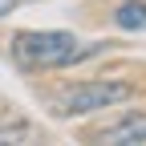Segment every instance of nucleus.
<instances>
[{"instance_id": "obj_7", "label": "nucleus", "mask_w": 146, "mask_h": 146, "mask_svg": "<svg viewBox=\"0 0 146 146\" xmlns=\"http://www.w3.org/2000/svg\"><path fill=\"white\" fill-rule=\"evenodd\" d=\"M0 122H4V110H0Z\"/></svg>"}, {"instance_id": "obj_4", "label": "nucleus", "mask_w": 146, "mask_h": 146, "mask_svg": "<svg viewBox=\"0 0 146 146\" xmlns=\"http://www.w3.org/2000/svg\"><path fill=\"white\" fill-rule=\"evenodd\" d=\"M41 130L25 118H4L0 122V146H25V142H36Z\"/></svg>"}, {"instance_id": "obj_1", "label": "nucleus", "mask_w": 146, "mask_h": 146, "mask_svg": "<svg viewBox=\"0 0 146 146\" xmlns=\"http://www.w3.org/2000/svg\"><path fill=\"white\" fill-rule=\"evenodd\" d=\"M73 45H77L73 33H16L12 61L21 69H61L73 57Z\"/></svg>"}, {"instance_id": "obj_2", "label": "nucleus", "mask_w": 146, "mask_h": 146, "mask_svg": "<svg viewBox=\"0 0 146 146\" xmlns=\"http://www.w3.org/2000/svg\"><path fill=\"white\" fill-rule=\"evenodd\" d=\"M130 94L134 89L126 81H81V85L65 89L57 98V114L61 118H77V114H94V110H110V106L126 102Z\"/></svg>"}, {"instance_id": "obj_5", "label": "nucleus", "mask_w": 146, "mask_h": 146, "mask_svg": "<svg viewBox=\"0 0 146 146\" xmlns=\"http://www.w3.org/2000/svg\"><path fill=\"white\" fill-rule=\"evenodd\" d=\"M118 29H126V33H138V29H146V0H126V4L118 8Z\"/></svg>"}, {"instance_id": "obj_6", "label": "nucleus", "mask_w": 146, "mask_h": 146, "mask_svg": "<svg viewBox=\"0 0 146 146\" xmlns=\"http://www.w3.org/2000/svg\"><path fill=\"white\" fill-rule=\"evenodd\" d=\"M12 8H16V0H0V21H4V16H8Z\"/></svg>"}, {"instance_id": "obj_3", "label": "nucleus", "mask_w": 146, "mask_h": 146, "mask_svg": "<svg viewBox=\"0 0 146 146\" xmlns=\"http://www.w3.org/2000/svg\"><path fill=\"white\" fill-rule=\"evenodd\" d=\"M98 142H106V146H142L146 142V114L118 118L114 126H106V130L98 134Z\"/></svg>"}]
</instances>
